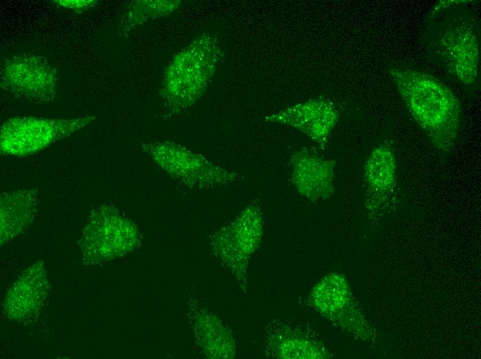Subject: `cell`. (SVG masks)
I'll return each instance as SVG.
<instances>
[{"label":"cell","mask_w":481,"mask_h":359,"mask_svg":"<svg viewBox=\"0 0 481 359\" xmlns=\"http://www.w3.org/2000/svg\"><path fill=\"white\" fill-rule=\"evenodd\" d=\"M58 72L46 59L31 52L16 54L3 61L1 88L16 97L46 104L54 101Z\"/></svg>","instance_id":"52a82bcc"},{"label":"cell","mask_w":481,"mask_h":359,"mask_svg":"<svg viewBox=\"0 0 481 359\" xmlns=\"http://www.w3.org/2000/svg\"><path fill=\"white\" fill-rule=\"evenodd\" d=\"M263 233L261 211L257 204H252L214 235L213 247L236 275H245L248 260L258 247Z\"/></svg>","instance_id":"ba28073f"},{"label":"cell","mask_w":481,"mask_h":359,"mask_svg":"<svg viewBox=\"0 0 481 359\" xmlns=\"http://www.w3.org/2000/svg\"><path fill=\"white\" fill-rule=\"evenodd\" d=\"M338 119L339 113L333 104L323 99L292 105L266 118L305 134L322 148L326 147Z\"/></svg>","instance_id":"9c48e42d"},{"label":"cell","mask_w":481,"mask_h":359,"mask_svg":"<svg viewBox=\"0 0 481 359\" xmlns=\"http://www.w3.org/2000/svg\"><path fill=\"white\" fill-rule=\"evenodd\" d=\"M142 149L168 175L188 186L221 187L240 178L237 173L172 142L143 143Z\"/></svg>","instance_id":"5b68a950"},{"label":"cell","mask_w":481,"mask_h":359,"mask_svg":"<svg viewBox=\"0 0 481 359\" xmlns=\"http://www.w3.org/2000/svg\"><path fill=\"white\" fill-rule=\"evenodd\" d=\"M139 242L135 224L110 206H101L91 213L81 237L86 259L98 262L124 255Z\"/></svg>","instance_id":"8992f818"},{"label":"cell","mask_w":481,"mask_h":359,"mask_svg":"<svg viewBox=\"0 0 481 359\" xmlns=\"http://www.w3.org/2000/svg\"><path fill=\"white\" fill-rule=\"evenodd\" d=\"M54 3L64 9H69L77 13H81L95 7L97 0H55Z\"/></svg>","instance_id":"9a60e30c"},{"label":"cell","mask_w":481,"mask_h":359,"mask_svg":"<svg viewBox=\"0 0 481 359\" xmlns=\"http://www.w3.org/2000/svg\"><path fill=\"white\" fill-rule=\"evenodd\" d=\"M440 14L435 8L428 25L430 48L445 69L458 81L471 84L475 79L480 56L478 27L471 14Z\"/></svg>","instance_id":"3957f363"},{"label":"cell","mask_w":481,"mask_h":359,"mask_svg":"<svg viewBox=\"0 0 481 359\" xmlns=\"http://www.w3.org/2000/svg\"><path fill=\"white\" fill-rule=\"evenodd\" d=\"M290 164L291 181L299 195L316 202L333 194L336 161L301 148L292 155Z\"/></svg>","instance_id":"30bf717a"},{"label":"cell","mask_w":481,"mask_h":359,"mask_svg":"<svg viewBox=\"0 0 481 359\" xmlns=\"http://www.w3.org/2000/svg\"><path fill=\"white\" fill-rule=\"evenodd\" d=\"M38 188H28L1 194V244L19 235L32 222L38 204Z\"/></svg>","instance_id":"7c38bea8"},{"label":"cell","mask_w":481,"mask_h":359,"mask_svg":"<svg viewBox=\"0 0 481 359\" xmlns=\"http://www.w3.org/2000/svg\"><path fill=\"white\" fill-rule=\"evenodd\" d=\"M364 168L366 206L373 212L384 207L397 194V162L391 146L383 143L376 146Z\"/></svg>","instance_id":"8fae6325"},{"label":"cell","mask_w":481,"mask_h":359,"mask_svg":"<svg viewBox=\"0 0 481 359\" xmlns=\"http://www.w3.org/2000/svg\"><path fill=\"white\" fill-rule=\"evenodd\" d=\"M96 117L97 115L64 119L33 116L10 118L1 126V153L15 157L36 154L82 129Z\"/></svg>","instance_id":"277c9868"},{"label":"cell","mask_w":481,"mask_h":359,"mask_svg":"<svg viewBox=\"0 0 481 359\" xmlns=\"http://www.w3.org/2000/svg\"><path fill=\"white\" fill-rule=\"evenodd\" d=\"M217 37L205 32L174 55L167 66L160 91L171 108L194 104L208 87L221 58Z\"/></svg>","instance_id":"7a4b0ae2"},{"label":"cell","mask_w":481,"mask_h":359,"mask_svg":"<svg viewBox=\"0 0 481 359\" xmlns=\"http://www.w3.org/2000/svg\"><path fill=\"white\" fill-rule=\"evenodd\" d=\"M268 351L272 357L281 359H316L326 358L321 345L300 330L282 326L267 340Z\"/></svg>","instance_id":"4fadbf2b"},{"label":"cell","mask_w":481,"mask_h":359,"mask_svg":"<svg viewBox=\"0 0 481 359\" xmlns=\"http://www.w3.org/2000/svg\"><path fill=\"white\" fill-rule=\"evenodd\" d=\"M388 71L411 115L433 144L443 152L451 151L461 113L454 93L425 72L400 68Z\"/></svg>","instance_id":"6da1fadb"},{"label":"cell","mask_w":481,"mask_h":359,"mask_svg":"<svg viewBox=\"0 0 481 359\" xmlns=\"http://www.w3.org/2000/svg\"><path fill=\"white\" fill-rule=\"evenodd\" d=\"M180 1L138 0L126 7L117 28L120 36L128 35L142 23L169 14L179 7Z\"/></svg>","instance_id":"5bb4252c"}]
</instances>
